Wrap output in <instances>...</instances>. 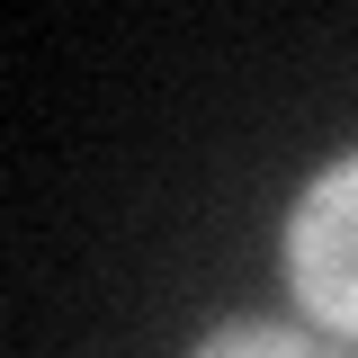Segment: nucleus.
Wrapping results in <instances>:
<instances>
[{"mask_svg":"<svg viewBox=\"0 0 358 358\" xmlns=\"http://www.w3.org/2000/svg\"><path fill=\"white\" fill-rule=\"evenodd\" d=\"M278 260H287L296 305H305L322 331L358 341V152H341L331 171H313L305 188H296Z\"/></svg>","mask_w":358,"mask_h":358,"instance_id":"nucleus-1","label":"nucleus"},{"mask_svg":"<svg viewBox=\"0 0 358 358\" xmlns=\"http://www.w3.org/2000/svg\"><path fill=\"white\" fill-rule=\"evenodd\" d=\"M188 358H313V341L287 331V322H260V313H233V322H215Z\"/></svg>","mask_w":358,"mask_h":358,"instance_id":"nucleus-2","label":"nucleus"}]
</instances>
